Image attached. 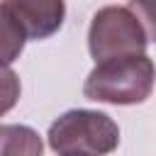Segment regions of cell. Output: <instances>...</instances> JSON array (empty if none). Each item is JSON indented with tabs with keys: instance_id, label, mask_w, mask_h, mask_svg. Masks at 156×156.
Listing matches in <instances>:
<instances>
[{
	"instance_id": "3957f363",
	"label": "cell",
	"mask_w": 156,
	"mask_h": 156,
	"mask_svg": "<svg viewBox=\"0 0 156 156\" xmlns=\"http://www.w3.org/2000/svg\"><path fill=\"white\" fill-rule=\"evenodd\" d=\"M149 34L139 17L124 5H105L100 7L88 29V51L95 63L119 56L146 54Z\"/></svg>"
},
{
	"instance_id": "7a4b0ae2",
	"label": "cell",
	"mask_w": 156,
	"mask_h": 156,
	"mask_svg": "<svg viewBox=\"0 0 156 156\" xmlns=\"http://www.w3.org/2000/svg\"><path fill=\"white\" fill-rule=\"evenodd\" d=\"M46 141L58 156L66 154L107 156L119 146V127L105 112L76 107L66 110L51 122Z\"/></svg>"
},
{
	"instance_id": "6da1fadb",
	"label": "cell",
	"mask_w": 156,
	"mask_h": 156,
	"mask_svg": "<svg viewBox=\"0 0 156 156\" xmlns=\"http://www.w3.org/2000/svg\"><path fill=\"white\" fill-rule=\"evenodd\" d=\"M156 66L146 54L119 56L95 63L83 83V95L95 102L139 105L151 98Z\"/></svg>"
},
{
	"instance_id": "52a82bcc",
	"label": "cell",
	"mask_w": 156,
	"mask_h": 156,
	"mask_svg": "<svg viewBox=\"0 0 156 156\" xmlns=\"http://www.w3.org/2000/svg\"><path fill=\"white\" fill-rule=\"evenodd\" d=\"M20 93H22L20 76H17L10 66H0V117L7 115V112L17 105Z\"/></svg>"
},
{
	"instance_id": "5b68a950",
	"label": "cell",
	"mask_w": 156,
	"mask_h": 156,
	"mask_svg": "<svg viewBox=\"0 0 156 156\" xmlns=\"http://www.w3.org/2000/svg\"><path fill=\"white\" fill-rule=\"evenodd\" d=\"M0 156H44V141L27 124H0Z\"/></svg>"
},
{
	"instance_id": "277c9868",
	"label": "cell",
	"mask_w": 156,
	"mask_h": 156,
	"mask_svg": "<svg viewBox=\"0 0 156 156\" xmlns=\"http://www.w3.org/2000/svg\"><path fill=\"white\" fill-rule=\"evenodd\" d=\"M27 39L54 37L66 20V0H2Z\"/></svg>"
},
{
	"instance_id": "ba28073f",
	"label": "cell",
	"mask_w": 156,
	"mask_h": 156,
	"mask_svg": "<svg viewBox=\"0 0 156 156\" xmlns=\"http://www.w3.org/2000/svg\"><path fill=\"white\" fill-rule=\"evenodd\" d=\"M129 10L139 17L151 41H156V0H129Z\"/></svg>"
},
{
	"instance_id": "8992f818",
	"label": "cell",
	"mask_w": 156,
	"mask_h": 156,
	"mask_svg": "<svg viewBox=\"0 0 156 156\" xmlns=\"http://www.w3.org/2000/svg\"><path fill=\"white\" fill-rule=\"evenodd\" d=\"M24 32L17 24V20L7 12V7L0 2V66H10L12 61L20 58L24 49Z\"/></svg>"
},
{
	"instance_id": "9c48e42d",
	"label": "cell",
	"mask_w": 156,
	"mask_h": 156,
	"mask_svg": "<svg viewBox=\"0 0 156 156\" xmlns=\"http://www.w3.org/2000/svg\"><path fill=\"white\" fill-rule=\"evenodd\" d=\"M66 156H85V154H66Z\"/></svg>"
}]
</instances>
